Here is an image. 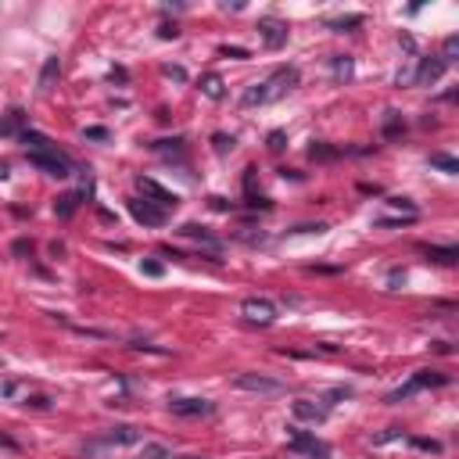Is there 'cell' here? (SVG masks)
I'll return each instance as SVG.
<instances>
[{
    "label": "cell",
    "mask_w": 459,
    "mask_h": 459,
    "mask_svg": "<svg viewBox=\"0 0 459 459\" xmlns=\"http://www.w3.org/2000/svg\"><path fill=\"white\" fill-rule=\"evenodd\" d=\"M298 69L294 65H287V69H277L269 79H262V83H255V86H248L244 90V97H240V104L244 108H255V104H266V101H277V97H284L287 90H294L298 86Z\"/></svg>",
    "instance_id": "6da1fadb"
},
{
    "label": "cell",
    "mask_w": 459,
    "mask_h": 459,
    "mask_svg": "<svg viewBox=\"0 0 459 459\" xmlns=\"http://www.w3.org/2000/svg\"><path fill=\"white\" fill-rule=\"evenodd\" d=\"M448 384V374H438V370H416L402 388H395L391 395H388V402H406L409 395H416V391H423V388H445Z\"/></svg>",
    "instance_id": "7a4b0ae2"
},
{
    "label": "cell",
    "mask_w": 459,
    "mask_h": 459,
    "mask_svg": "<svg viewBox=\"0 0 459 459\" xmlns=\"http://www.w3.org/2000/svg\"><path fill=\"white\" fill-rule=\"evenodd\" d=\"M29 165L40 169V172H47V176H57V179L72 176V162H69L65 151H50V155H29Z\"/></svg>",
    "instance_id": "3957f363"
},
{
    "label": "cell",
    "mask_w": 459,
    "mask_h": 459,
    "mask_svg": "<svg viewBox=\"0 0 459 459\" xmlns=\"http://www.w3.org/2000/svg\"><path fill=\"white\" fill-rule=\"evenodd\" d=\"M240 313L248 323H259V327H269L273 320H277V305H273L269 298H244L240 301Z\"/></svg>",
    "instance_id": "277c9868"
},
{
    "label": "cell",
    "mask_w": 459,
    "mask_h": 459,
    "mask_svg": "<svg viewBox=\"0 0 459 459\" xmlns=\"http://www.w3.org/2000/svg\"><path fill=\"white\" fill-rule=\"evenodd\" d=\"M137 187H140V194H144V198H151V205H158L162 212H169V208H176V205H179V198H176L172 191H165L162 183L147 179V176H140V179H137Z\"/></svg>",
    "instance_id": "5b68a950"
},
{
    "label": "cell",
    "mask_w": 459,
    "mask_h": 459,
    "mask_svg": "<svg viewBox=\"0 0 459 459\" xmlns=\"http://www.w3.org/2000/svg\"><path fill=\"white\" fill-rule=\"evenodd\" d=\"M233 388H240V391H259V395H273V391H280V381H273V377H266V374H240V377L233 381Z\"/></svg>",
    "instance_id": "8992f818"
},
{
    "label": "cell",
    "mask_w": 459,
    "mask_h": 459,
    "mask_svg": "<svg viewBox=\"0 0 459 459\" xmlns=\"http://www.w3.org/2000/svg\"><path fill=\"white\" fill-rule=\"evenodd\" d=\"M259 33H262V43H266L269 50H280V47L287 43V25L277 22V18H262V22H259Z\"/></svg>",
    "instance_id": "52a82bcc"
},
{
    "label": "cell",
    "mask_w": 459,
    "mask_h": 459,
    "mask_svg": "<svg viewBox=\"0 0 459 459\" xmlns=\"http://www.w3.org/2000/svg\"><path fill=\"white\" fill-rule=\"evenodd\" d=\"M130 212H133V219L144 223V226H162L165 223V212L158 205H151V201H130Z\"/></svg>",
    "instance_id": "ba28073f"
},
{
    "label": "cell",
    "mask_w": 459,
    "mask_h": 459,
    "mask_svg": "<svg viewBox=\"0 0 459 459\" xmlns=\"http://www.w3.org/2000/svg\"><path fill=\"white\" fill-rule=\"evenodd\" d=\"M445 69H448L445 61H441L438 54H431V57H423V61H420V69H416V76H413V79H416L420 86H427V83H438V79L445 76Z\"/></svg>",
    "instance_id": "9c48e42d"
},
{
    "label": "cell",
    "mask_w": 459,
    "mask_h": 459,
    "mask_svg": "<svg viewBox=\"0 0 459 459\" xmlns=\"http://www.w3.org/2000/svg\"><path fill=\"white\" fill-rule=\"evenodd\" d=\"M169 409L176 416H208L212 413V402L208 399H172Z\"/></svg>",
    "instance_id": "30bf717a"
},
{
    "label": "cell",
    "mask_w": 459,
    "mask_h": 459,
    "mask_svg": "<svg viewBox=\"0 0 459 459\" xmlns=\"http://www.w3.org/2000/svg\"><path fill=\"white\" fill-rule=\"evenodd\" d=\"M179 237H191V240H198V244H205V248H212V252H219L223 248V240L219 237H212L205 226H198V223H183L179 226Z\"/></svg>",
    "instance_id": "8fae6325"
},
{
    "label": "cell",
    "mask_w": 459,
    "mask_h": 459,
    "mask_svg": "<svg viewBox=\"0 0 459 459\" xmlns=\"http://www.w3.org/2000/svg\"><path fill=\"white\" fill-rule=\"evenodd\" d=\"M291 409H294V416H298V420H309V423H323V420H327V406L309 402V399L291 402Z\"/></svg>",
    "instance_id": "7c38bea8"
},
{
    "label": "cell",
    "mask_w": 459,
    "mask_h": 459,
    "mask_svg": "<svg viewBox=\"0 0 459 459\" xmlns=\"http://www.w3.org/2000/svg\"><path fill=\"white\" fill-rule=\"evenodd\" d=\"M25 118H29V115H25L22 108H11L8 118L0 122V137H22V133H25Z\"/></svg>",
    "instance_id": "4fadbf2b"
},
{
    "label": "cell",
    "mask_w": 459,
    "mask_h": 459,
    "mask_svg": "<svg viewBox=\"0 0 459 459\" xmlns=\"http://www.w3.org/2000/svg\"><path fill=\"white\" fill-rule=\"evenodd\" d=\"M291 448L294 452H323V445L316 441V434H305V431H294V427H291Z\"/></svg>",
    "instance_id": "5bb4252c"
},
{
    "label": "cell",
    "mask_w": 459,
    "mask_h": 459,
    "mask_svg": "<svg viewBox=\"0 0 459 459\" xmlns=\"http://www.w3.org/2000/svg\"><path fill=\"white\" fill-rule=\"evenodd\" d=\"M57 76H61V61H57V57H47V61H43V72H40V94H50V86H54Z\"/></svg>",
    "instance_id": "9a60e30c"
},
{
    "label": "cell",
    "mask_w": 459,
    "mask_h": 459,
    "mask_svg": "<svg viewBox=\"0 0 459 459\" xmlns=\"http://www.w3.org/2000/svg\"><path fill=\"white\" fill-rule=\"evenodd\" d=\"M104 441H111V445H133V441H140V431H137V427H115Z\"/></svg>",
    "instance_id": "2e32d148"
},
{
    "label": "cell",
    "mask_w": 459,
    "mask_h": 459,
    "mask_svg": "<svg viewBox=\"0 0 459 459\" xmlns=\"http://www.w3.org/2000/svg\"><path fill=\"white\" fill-rule=\"evenodd\" d=\"M423 252L431 262H441V266H455V259H459L455 248H438V244H431V248H423Z\"/></svg>",
    "instance_id": "e0dca14e"
},
{
    "label": "cell",
    "mask_w": 459,
    "mask_h": 459,
    "mask_svg": "<svg viewBox=\"0 0 459 459\" xmlns=\"http://www.w3.org/2000/svg\"><path fill=\"white\" fill-rule=\"evenodd\" d=\"M76 205H79L76 194H61V198H54V216H57V219H69L72 212H76Z\"/></svg>",
    "instance_id": "ac0fdd59"
},
{
    "label": "cell",
    "mask_w": 459,
    "mask_h": 459,
    "mask_svg": "<svg viewBox=\"0 0 459 459\" xmlns=\"http://www.w3.org/2000/svg\"><path fill=\"white\" fill-rule=\"evenodd\" d=\"M201 94L212 97V101H219V97L226 94V90H223V79H219V76H205V79H201Z\"/></svg>",
    "instance_id": "d6986e66"
},
{
    "label": "cell",
    "mask_w": 459,
    "mask_h": 459,
    "mask_svg": "<svg viewBox=\"0 0 459 459\" xmlns=\"http://www.w3.org/2000/svg\"><path fill=\"white\" fill-rule=\"evenodd\" d=\"M402 130H406V126H402V115H399V111H388V118H384V137L395 140V137H402Z\"/></svg>",
    "instance_id": "ffe728a7"
},
{
    "label": "cell",
    "mask_w": 459,
    "mask_h": 459,
    "mask_svg": "<svg viewBox=\"0 0 459 459\" xmlns=\"http://www.w3.org/2000/svg\"><path fill=\"white\" fill-rule=\"evenodd\" d=\"M338 155H341V151H338V147H327V144H313V147H309V158H313V162H334Z\"/></svg>",
    "instance_id": "44dd1931"
},
{
    "label": "cell",
    "mask_w": 459,
    "mask_h": 459,
    "mask_svg": "<svg viewBox=\"0 0 459 459\" xmlns=\"http://www.w3.org/2000/svg\"><path fill=\"white\" fill-rule=\"evenodd\" d=\"M431 169H441V172L455 176V172H459V162H455L452 155H441V151H438V155H431Z\"/></svg>",
    "instance_id": "7402d4cb"
},
{
    "label": "cell",
    "mask_w": 459,
    "mask_h": 459,
    "mask_svg": "<svg viewBox=\"0 0 459 459\" xmlns=\"http://www.w3.org/2000/svg\"><path fill=\"white\" fill-rule=\"evenodd\" d=\"M334 33H348V29H355V25H362V15H348V18H338V22H327Z\"/></svg>",
    "instance_id": "603a6c76"
},
{
    "label": "cell",
    "mask_w": 459,
    "mask_h": 459,
    "mask_svg": "<svg viewBox=\"0 0 459 459\" xmlns=\"http://www.w3.org/2000/svg\"><path fill=\"white\" fill-rule=\"evenodd\" d=\"M334 76H338V79H348V76H352V57H348V54L334 57Z\"/></svg>",
    "instance_id": "cb8c5ba5"
},
{
    "label": "cell",
    "mask_w": 459,
    "mask_h": 459,
    "mask_svg": "<svg viewBox=\"0 0 459 459\" xmlns=\"http://www.w3.org/2000/svg\"><path fill=\"white\" fill-rule=\"evenodd\" d=\"M140 459H169V448L165 445H144Z\"/></svg>",
    "instance_id": "d4e9b609"
},
{
    "label": "cell",
    "mask_w": 459,
    "mask_h": 459,
    "mask_svg": "<svg viewBox=\"0 0 459 459\" xmlns=\"http://www.w3.org/2000/svg\"><path fill=\"white\" fill-rule=\"evenodd\" d=\"M212 144H216L219 155H230V151H233V137H226V133H216V137H212Z\"/></svg>",
    "instance_id": "484cf974"
},
{
    "label": "cell",
    "mask_w": 459,
    "mask_h": 459,
    "mask_svg": "<svg viewBox=\"0 0 459 459\" xmlns=\"http://www.w3.org/2000/svg\"><path fill=\"white\" fill-rule=\"evenodd\" d=\"M388 205H395V208H402L406 216H416V205L409 201V198H388Z\"/></svg>",
    "instance_id": "4316f807"
},
{
    "label": "cell",
    "mask_w": 459,
    "mask_h": 459,
    "mask_svg": "<svg viewBox=\"0 0 459 459\" xmlns=\"http://www.w3.org/2000/svg\"><path fill=\"white\" fill-rule=\"evenodd\" d=\"M455 50H459V36H448L445 40V54H441L445 65H448V61H455Z\"/></svg>",
    "instance_id": "83f0119b"
},
{
    "label": "cell",
    "mask_w": 459,
    "mask_h": 459,
    "mask_svg": "<svg viewBox=\"0 0 459 459\" xmlns=\"http://www.w3.org/2000/svg\"><path fill=\"white\" fill-rule=\"evenodd\" d=\"M413 445H416V448H423V452H434V455L441 452V445H438V441H431V438H413Z\"/></svg>",
    "instance_id": "f1b7e54d"
},
{
    "label": "cell",
    "mask_w": 459,
    "mask_h": 459,
    "mask_svg": "<svg viewBox=\"0 0 459 459\" xmlns=\"http://www.w3.org/2000/svg\"><path fill=\"white\" fill-rule=\"evenodd\" d=\"M395 438H402V431H399V427H391V431L377 434V438H374V445H388V441H395Z\"/></svg>",
    "instance_id": "f546056e"
},
{
    "label": "cell",
    "mask_w": 459,
    "mask_h": 459,
    "mask_svg": "<svg viewBox=\"0 0 459 459\" xmlns=\"http://www.w3.org/2000/svg\"><path fill=\"white\" fill-rule=\"evenodd\" d=\"M284 140H287V137H284L280 130H273V133H269V151H284Z\"/></svg>",
    "instance_id": "4dcf8cb0"
},
{
    "label": "cell",
    "mask_w": 459,
    "mask_h": 459,
    "mask_svg": "<svg viewBox=\"0 0 459 459\" xmlns=\"http://www.w3.org/2000/svg\"><path fill=\"white\" fill-rule=\"evenodd\" d=\"M219 54H223V57H237V61H244V57H248V50H244V47H223Z\"/></svg>",
    "instance_id": "1f68e13d"
},
{
    "label": "cell",
    "mask_w": 459,
    "mask_h": 459,
    "mask_svg": "<svg viewBox=\"0 0 459 459\" xmlns=\"http://www.w3.org/2000/svg\"><path fill=\"white\" fill-rule=\"evenodd\" d=\"M15 255H33V240H15Z\"/></svg>",
    "instance_id": "d6a6232c"
},
{
    "label": "cell",
    "mask_w": 459,
    "mask_h": 459,
    "mask_svg": "<svg viewBox=\"0 0 459 459\" xmlns=\"http://www.w3.org/2000/svg\"><path fill=\"white\" fill-rule=\"evenodd\" d=\"M86 137H90V140H108V130H104V126H90Z\"/></svg>",
    "instance_id": "836d02e7"
},
{
    "label": "cell",
    "mask_w": 459,
    "mask_h": 459,
    "mask_svg": "<svg viewBox=\"0 0 459 459\" xmlns=\"http://www.w3.org/2000/svg\"><path fill=\"white\" fill-rule=\"evenodd\" d=\"M165 76H172L176 83H183V79H187V72H183L179 65H165Z\"/></svg>",
    "instance_id": "e575fe53"
},
{
    "label": "cell",
    "mask_w": 459,
    "mask_h": 459,
    "mask_svg": "<svg viewBox=\"0 0 459 459\" xmlns=\"http://www.w3.org/2000/svg\"><path fill=\"white\" fill-rule=\"evenodd\" d=\"M176 33H179V29H176V25H169V22L158 29V36H162V40H176Z\"/></svg>",
    "instance_id": "d590c367"
},
{
    "label": "cell",
    "mask_w": 459,
    "mask_h": 459,
    "mask_svg": "<svg viewBox=\"0 0 459 459\" xmlns=\"http://www.w3.org/2000/svg\"><path fill=\"white\" fill-rule=\"evenodd\" d=\"M140 269L147 273V277H162V266H158V262H144Z\"/></svg>",
    "instance_id": "8d00e7d4"
},
{
    "label": "cell",
    "mask_w": 459,
    "mask_h": 459,
    "mask_svg": "<svg viewBox=\"0 0 459 459\" xmlns=\"http://www.w3.org/2000/svg\"><path fill=\"white\" fill-rule=\"evenodd\" d=\"M0 179H8V165L4 162H0Z\"/></svg>",
    "instance_id": "74e56055"
},
{
    "label": "cell",
    "mask_w": 459,
    "mask_h": 459,
    "mask_svg": "<svg viewBox=\"0 0 459 459\" xmlns=\"http://www.w3.org/2000/svg\"><path fill=\"white\" fill-rule=\"evenodd\" d=\"M183 459H205V455H183Z\"/></svg>",
    "instance_id": "f35d334b"
}]
</instances>
